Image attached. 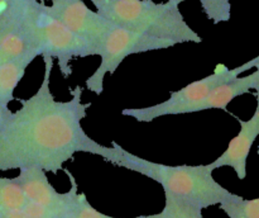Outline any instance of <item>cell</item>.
<instances>
[{
    "label": "cell",
    "mask_w": 259,
    "mask_h": 218,
    "mask_svg": "<svg viewBox=\"0 0 259 218\" xmlns=\"http://www.w3.org/2000/svg\"><path fill=\"white\" fill-rule=\"evenodd\" d=\"M53 60L43 56L45 75L39 89L0 128V171L39 167L57 174L77 152L105 157L108 146L91 138L82 127L91 103H82L81 86L71 99L56 100L50 89Z\"/></svg>",
    "instance_id": "obj_1"
},
{
    "label": "cell",
    "mask_w": 259,
    "mask_h": 218,
    "mask_svg": "<svg viewBox=\"0 0 259 218\" xmlns=\"http://www.w3.org/2000/svg\"><path fill=\"white\" fill-rule=\"evenodd\" d=\"M104 160L115 166L124 167L154 180L163 188L164 193L180 195L194 200L202 208L220 205L233 195L212 176L214 170L207 165L158 164L131 154L116 142L108 146Z\"/></svg>",
    "instance_id": "obj_2"
},
{
    "label": "cell",
    "mask_w": 259,
    "mask_h": 218,
    "mask_svg": "<svg viewBox=\"0 0 259 218\" xmlns=\"http://www.w3.org/2000/svg\"><path fill=\"white\" fill-rule=\"evenodd\" d=\"M96 12L113 24L158 40L200 43L202 38L190 27L175 3L153 0H91Z\"/></svg>",
    "instance_id": "obj_3"
},
{
    "label": "cell",
    "mask_w": 259,
    "mask_h": 218,
    "mask_svg": "<svg viewBox=\"0 0 259 218\" xmlns=\"http://www.w3.org/2000/svg\"><path fill=\"white\" fill-rule=\"evenodd\" d=\"M32 19L40 56L56 58L65 79L72 74V60L96 56L95 48L51 15L40 0L33 4Z\"/></svg>",
    "instance_id": "obj_4"
},
{
    "label": "cell",
    "mask_w": 259,
    "mask_h": 218,
    "mask_svg": "<svg viewBox=\"0 0 259 218\" xmlns=\"http://www.w3.org/2000/svg\"><path fill=\"white\" fill-rule=\"evenodd\" d=\"M253 67L252 61L243 63L235 68H229L225 65H219L214 74L204 79L194 81L185 88L171 93L167 100L144 108H126L121 111V114L138 122H152L159 117L175 116V114L195 113L196 106L219 85L235 80L240 74Z\"/></svg>",
    "instance_id": "obj_5"
},
{
    "label": "cell",
    "mask_w": 259,
    "mask_h": 218,
    "mask_svg": "<svg viewBox=\"0 0 259 218\" xmlns=\"http://www.w3.org/2000/svg\"><path fill=\"white\" fill-rule=\"evenodd\" d=\"M171 41L158 40L142 33L133 32L114 24L100 47L101 61L95 72L86 79V89L100 95L104 91V79L108 74H114L128 56L149 51L166 50L174 47Z\"/></svg>",
    "instance_id": "obj_6"
},
{
    "label": "cell",
    "mask_w": 259,
    "mask_h": 218,
    "mask_svg": "<svg viewBox=\"0 0 259 218\" xmlns=\"http://www.w3.org/2000/svg\"><path fill=\"white\" fill-rule=\"evenodd\" d=\"M45 7L68 29L90 43L99 56L104 40L114 27L110 20L96 10H91L83 0H52Z\"/></svg>",
    "instance_id": "obj_7"
},
{
    "label": "cell",
    "mask_w": 259,
    "mask_h": 218,
    "mask_svg": "<svg viewBox=\"0 0 259 218\" xmlns=\"http://www.w3.org/2000/svg\"><path fill=\"white\" fill-rule=\"evenodd\" d=\"M63 171L66 172L71 183L70 190L66 193H58L50 183L45 170L39 167L20 169L19 175L15 179L22 187L28 202L37 203L68 218L72 209L73 197L78 190V185L72 172L68 171L67 169H63Z\"/></svg>",
    "instance_id": "obj_8"
},
{
    "label": "cell",
    "mask_w": 259,
    "mask_h": 218,
    "mask_svg": "<svg viewBox=\"0 0 259 218\" xmlns=\"http://www.w3.org/2000/svg\"><path fill=\"white\" fill-rule=\"evenodd\" d=\"M240 124V131L228 144L227 150L209 164L212 170L219 167L229 166L237 174L238 179L244 180L247 177V160L252 146L259 136V109H255L252 118L248 121L238 119Z\"/></svg>",
    "instance_id": "obj_9"
},
{
    "label": "cell",
    "mask_w": 259,
    "mask_h": 218,
    "mask_svg": "<svg viewBox=\"0 0 259 218\" xmlns=\"http://www.w3.org/2000/svg\"><path fill=\"white\" fill-rule=\"evenodd\" d=\"M255 80H257V72L253 71L252 74L243 78H238L235 80L224 83L215 88L199 105L196 106V112L207 111V109H223L227 111V106L232 100H234L238 96L243 94L250 93L252 89H254Z\"/></svg>",
    "instance_id": "obj_10"
},
{
    "label": "cell",
    "mask_w": 259,
    "mask_h": 218,
    "mask_svg": "<svg viewBox=\"0 0 259 218\" xmlns=\"http://www.w3.org/2000/svg\"><path fill=\"white\" fill-rule=\"evenodd\" d=\"M38 52H29L22 57L0 66V101L9 104L14 100V90L24 76L29 63L38 57Z\"/></svg>",
    "instance_id": "obj_11"
},
{
    "label": "cell",
    "mask_w": 259,
    "mask_h": 218,
    "mask_svg": "<svg viewBox=\"0 0 259 218\" xmlns=\"http://www.w3.org/2000/svg\"><path fill=\"white\" fill-rule=\"evenodd\" d=\"M204 208L189 198L164 193V207L162 210L163 218H204Z\"/></svg>",
    "instance_id": "obj_12"
},
{
    "label": "cell",
    "mask_w": 259,
    "mask_h": 218,
    "mask_svg": "<svg viewBox=\"0 0 259 218\" xmlns=\"http://www.w3.org/2000/svg\"><path fill=\"white\" fill-rule=\"evenodd\" d=\"M27 203V197L15 177H0V210L24 209Z\"/></svg>",
    "instance_id": "obj_13"
},
{
    "label": "cell",
    "mask_w": 259,
    "mask_h": 218,
    "mask_svg": "<svg viewBox=\"0 0 259 218\" xmlns=\"http://www.w3.org/2000/svg\"><path fill=\"white\" fill-rule=\"evenodd\" d=\"M219 207L227 213L228 218H259V198L244 199L233 193Z\"/></svg>",
    "instance_id": "obj_14"
},
{
    "label": "cell",
    "mask_w": 259,
    "mask_h": 218,
    "mask_svg": "<svg viewBox=\"0 0 259 218\" xmlns=\"http://www.w3.org/2000/svg\"><path fill=\"white\" fill-rule=\"evenodd\" d=\"M68 218H119V217H111V215L104 214V213L99 212L98 209L90 204L86 195L81 192H76L75 197H73L72 209H71L70 217ZM134 218H148V215H139V217Z\"/></svg>",
    "instance_id": "obj_15"
},
{
    "label": "cell",
    "mask_w": 259,
    "mask_h": 218,
    "mask_svg": "<svg viewBox=\"0 0 259 218\" xmlns=\"http://www.w3.org/2000/svg\"><path fill=\"white\" fill-rule=\"evenodd\" d=\"M206 17L214 24L228 22L232 15V5L229 0H200Z\"/></svg>",
    "instance_id": "obj_16"
},
{
    "label": "cell",
    "mask_w": 259,
    "mask_h": 218,
    "mask_svg": "<svg viewBox=\"0 0 259 218\" xmlns=\"http://www.w3.org/2000/svg\"><path fill=\"white\" fill-rule=\"evenodd\" d=\"M33 0H0V22L22 14Z\"/></svg>",
    "instance_id": "obj_17"
},
{
    "label": "cell",
    "mask_w": 259,
    "mask_h": 218,
    "mask_svg": "<svg viewBox=\"0 0 259 218\" xmlns=\"http://www.w3.org/2000/svg\"><path fill=\"white\" fill-rule=\"evenodd\" d=\"M24 210L30 218H66L50 208H46L33 202H28L24 207Z\"/></svg>",
    "instance_id": "obj_18"
},
{
    "label": "cell",
    "mask_w": 259,
    "mask_h": 218,
    "mask_svg": "<svg viewBox=\"0 0 259 218\" xmlns=\"http://www.w3.org/2000/svg\"><path fill=\"white\" fill-rule=\"evenodd\" d=\"M12 113L13 112H10L8 104H4L3 101H0V128L7 123V121L12 116Z\"/></svg>",
    "instance_id": "obj_19"
},
{
    "label": "cell",
    "mask_w": 259,
    "mask_h": 218,
    "mask_svg": "<svg viewBox=\"0 0 259 218\" xmlns=\"http://www.w3.org/2000/svg\"><path fill=\"white\" fill-rule=\"evenodd\" d=\"M250 61H252L253 67L255 68V72H257V80H255L254 90H255V96H257V109H259V56Z\"/></svg>",
    "instance_id": "obj_20"
},
{
    "label": "cell",
    "mask_w": 259,
    "mask_h": 218,
    "mask_svg": "<svg viewBox=\"0 0 259 218\" xmlns=\"http://www.w3.org/2000/svg\"><path fill=\"white\" fill-rule=\"evenodd\" d=\"M148 218H163V217H162V213H156V214H149Z\"/></svg>",
    "instance_id": "obj_21"
},
{
    "label": "cell",
    "mask_w": 259,
    "mask_h": 218,
    "mask_svg": "<svg viewBox=\"0 0 259 218\" xmlns=\"http://www.w3.org/2000/svg\"><path fill=\"white\" fill-rule=\"evenodd\" d=\"M166 2H171V3H175V4H181V3L186 2V0H166Z\"/></svg>",
    "instance_id": "obj_22"
},
{
    "label": "cell",
    "mask_w": 259,
    "mask_h": 218,
    "mask_svg": "<svg viewBox=\"0 0 259 218\" xmlns=\"http://www.w3.org/2000/svg\"><path fill=\"white\" fill-rule=\"evenodd\" d=\"M7 34H8V33H7ZM7 34H0V42H2V41H3V38H4L5 35H7Z\"/></svg>",
    "instance_id": "obj_23"
},
{
    "label": "cell",
    "mask_w": 259,
    "mask_h": 218,
    "mask_svg": "<svg viewBox=\"0 0 259 218\" xmlns=\"http://www.w3.org/2000/svg\"><path fill=\"white\" fill-rule=\"evenodd\" d=\"M257 152H258V155H259V146H258V150H257Z\"/></svg>",
    "instance_id": "obj_24"
}]
</instances>
